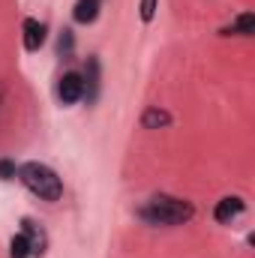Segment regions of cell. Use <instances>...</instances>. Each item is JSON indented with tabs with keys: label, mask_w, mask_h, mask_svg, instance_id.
<instances>
[{
	"label": "cell",
	"mask_w": 255,
	"mask_h": 258,
	"mask_svg": "<svg viewBox=\"0 0 255 258\" xmlns=\"http://www.w3.org/2000/svg\"><path fill=\"white\" fill-rule=\"evenodd\" d=\"M84 93H87V102H93V99H96V93H99V60H96V57H90V60H87Z\"/></svg>",
	"instance_id": "obj_8"
},
{
	"label": "cell",
	"mask_w": 255,
	"mask_h": 258,
	"mask_svg": "<svg viewBox=\"0 0 255 258\" xmlns=\"http://www.w3.org/2000/svg\"><path fill=\"white\" fill-rule=\"evenodd\" d=\"M141 123H144L147 129L168 126V123H171V114H168V111H159V108H147V111H144V117H141Z\"/></svg>",
	"instance_id": "obj_10"
},
{
	"label": "cell",
	"mask_w": 255,
	"mask_h": 258,
	"mask_svg": "<svg viewBox=\"0 0 255 258\" xmlns=\"http://www.w3.org/2000/svg\"><path fill=\"white\" fill-rule=\"evenodd\" d=\"M69 51H72V30H63V36H60V54L69 57Z\"/></svg>",
	"instance_id": "obj_14"
},
{
	"label": "cell",
	"mask_w": 255,
	"mask_h": 258,
	"mask_svg": "<svg viewBox=\"0 0 255 258\" xmlns=\"http://www.w3.org/2000/svg\"><path fill=\"white\" fill-rule=\"evenodd\" d=\"M252 33H255L252 12H243L237 21H231L228 27H222V36H252Z\"/></svg>",
	"instance_id": "obj_6"
},
{
	"label": "cell",
	"mask_w": 255,
	"mask_h": 258,
	"mask_svg": "<svg viewBox=\"0 0 255 258\" xmlns=\"http://www.w3.org/2000/svg\"><path fill=\"white\" fill-rule=\"evenodd\" d=\"M21 228H24L21 234L30 240V249H33V252H42V249H45V234L39 231V225H36L33 219H21Z\"/></svg>",
	"instance_id": "obj_9"
},
{
	"label": "cell",
	"mask_w": 255,
	"mask_h": 258,
	"mask_svg": "<svg viewBox=\"0 0 255 258\" xmlns=\"http://www.w3.org/2000/svg\"><path fill=\"white\" fill-rule=\"evenodd\" d=\"M45 42V24L36 18H24V48L27 51H39Z\"/></svg>",
	"instance_id": "obj_4"
},
{
	"label": "cell",
	"mask_w": 255,
	"mask_h": 258,
	"mask_svg": "<svg viewBox=\"0 0 255 258\" xmlns=\"http://www.w3.org/2000/svg\"><path fill=\"white\" fill-rule=\"evenodd\" d=\"M96 15H99V0H78L72 9V18L78 24H90V21H96Z\"/></svg>",
	"instance_id": "obj_7"
},
{
	"label": "cell",
	"mask_w": 255,
	"mask_h": 258,
	"mask_svg": "<svg viewBox=\"0 0 255 258\" xmlns=\"http://www.w3.org/2000/svg\"><path fill=\"white\" fill-rule=\"evenodd\" d=\"M138 15H141V21H153V15H156V0H141Z\"/></svg>",
	"instance_id": "obj_12"
},
{
	"label": "cell",
	"mask_w": 255,
	"mask_h": 258,
	"mask_svg": "<svg viewBox=\"0 0 255 258\" xmlns=\"http://www.w3.org/2000/svg\"><path fill=\"white\" fill-rule=\"evenodd\" d=\"M243 213V201L237 198V195H228V198H222L219 204H216V222H231L234 216H240Z\"/></svg>",
	"instance_id": "obj_5"
},
{
	"label": "cell",
	"mask_w": 255,
	"mask_h": 258,
	"mask_svg": "<svg viewBox=\"0 0 255 258\" xmlns=\"http://www.w3.org/2000/svg\"><path fill=\"white\" fill-rule=\"evenodd\" d=\"M57 96H60L63 105L78 102V99L84 96V78H81L78 72H66L63 78H60V84H57Z\"/></svg>",
	"instance_id": "obj_3"
},
{
	"label": "cell",
	"mask_w": 255,
	"mask_h": 258,
	"mask_svg": "<svg viewBox=\"0 0 255 258\" xmlns=\"http://www.w3.org/2000/svg\"><path fill=\"white\" fill-rule=\"evenodd\" d=\"M15 174H18L15 162H9V159H0V180H12Z\"/></svg>",
	"instance_id": "obj_13"
},
{
	"label": "cell",
	"mask_w": 255,
	"mask_h": 258,
	"mask_svg": "<svg viewBox=\"0 0 255 258\" xmlns=\"http://www.w3.org/2000/svg\"><path fill=\"white\" fill-rule=\"evenodd\" d=\"M30 252H33V249H30V240H27L24 234H15L12 243H9V255L12 258H27Z\"/></svg>",
	"instance_id": "obj_11"
},
{
	"label": "cell",
	"mask_w": 255,
	"mask_h": 258,
	"mask_svg": "<svg viewBox=\"0 0 255 258\" xmlns=\"http://www.w3.org/2000/svg\"><path fill=\"white\" fill-rule=\"evenodd\" d=\"M138 216L153 222V225H183L195 216V207L183 198H174V195H156L138 210Z\"/></svg>",
	"instance_id": "obj_1"
},
{
	"label": "cell",
	"mask_w": 255,
	"mask_h": 258,
	"mask_svg": "<svg viewBox=\"0 0 255 258\" xmlns=\"http://www.w3.org/2000/svg\"><path fill=\"white\" fill-rule=\"evenodd\" d=\"M18 177H21V183H24L30 192L39 195V198H45V201H57V198L63 195L60 177H57L48 165H42V162H24V165L18 168Z\"/></svg>",
	"instance_id": "obj_2"
}]
</instances>
